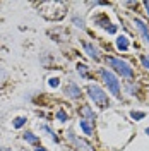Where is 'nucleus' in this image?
Masks as SVG:
<instances>
[{
  "instance_id": "f3484780",
  "label": "nucleus",
  "mask_w": 149,
  "mask_h": 151,
  "mask_svg": "<svg viewBox=\"0 0 149 151\" xmlns=\"http://www.w3.org/2000/svg\"><path fill=\"white\" fill-rule=\"evenodd\" d=\"M5 81H7V72H5V70H4V69L0 67V86L4 84Z\"/></svg>"
},
{
  "instance_id": "20e7f679",
  "label": "nucleus",
  "mask_w": 149,
  "mask_h": 151,
  "mask_svg": "<svg viewBox=\"0 0 149 151\" xmlns=\"http://www.w3.org/2000/svg\"><path fill=\"white\" fill-rule=\"evenodd\" d=\"M100 76H101L103 83L106 84V88L110 89V93L113 96H117V98H120V83H118V79H117V76L110 72V70H106V69H101L100 70Z\"/></svg>"
},
{
  "instance_id": "5701e85b",
  "label": "nucleus",
  "mask_w": 149,
  "mask_h": 151,
  "mask_svg": "<svg viewBox=\"0 0 149 151\" xmlns=\"http://www.w3.org/2000/svg\"><path fill=\"white\" fill-rule=\"evenodd\" d=\"M0 151H12L10 148H0Z\"/></svg>"
},
{
  "instance_id": "aec40b11",
  "label": "nucleus",
  "mask_w": 149,
  "mask_h": 151,
  "mask_svg": "<svg viewBox=\"0 0 149 151\" xmlns=\"http://www.w3.org/2000/svg\"><path fill=\"white\" fill-rule=\"evenodd\" d=\"M48 84L52 86V88H57L58 86V77H53V79H50V83Z\"/></svg>"
},
{
  "instance_id": "b1692460",
  "label": "nucleus",
  "mask_w": 149,
  "mask_h": 151,
  "mask_svg": "<svg viewBox=\"0 0 149 151\" xmlns=\"http://www.w3.org/2000/svg\"><path fill=\"white\" fill-rule=\"evenodd\" d=\"M146 132H148V134H149V129H146Z\"/></svg>"
},
{
  "instance_id": "f8f14e48",
  "label": "nucleus",
  "mask_w": 149,
  "mask_h": 151,
  "mask_svg": "<svg viewBox=\"0 0 149 151\" xmlns=\"http://www.w3.org/2000/svg\"><path fill=\"white\" fill-rule=\"evenodd\" d=\"M79 127H81V129L84 131V134H86V136H91V134H93V127L87 124V120H86V119H81V122H79Z\"/></svg>"
},
{
  "instance_id": "ddd939ff",
  "label": "nucleus",
  "mask_w": 149,
  "mask_h": 151,
  "mask_svg": "<svg viewBox=\"0 0 149 151\" xmlns=\"http://www.w3.org/2000/svg\"><path fill=\"white\" fill-rule=\"evenodd\" d=\"M22 137H24V141L31 142V144H36V142L39 141V139H38V137L34 136V134H33V132H26V134H24Z\"/></svg>"
},
{
  "instance_id": "f03ea898",
  "label": "nucleus",
  "mask_w": 149,
  "mask_h": 151,
  "mask_svg": "<svg viewBox=\"0 0 149 151\" xmlns=\"http://www.w3.org/2000/svg\"><path fill=\"white\" fill-rule=\"evenodd\" d=\"M106 62H108V65L112 67L118 76H122L123 79H130V77H134V69H132L125 60L117 58V57H108Z\"/></svg>"
},
{
  "instance_id": "6e6552de",
  "label": "nucleus",
  "mask_w": 149,
  "mask_h": 151,
  "mask_svg": "<svg viewBox=\"0 0 149 151\" xmlns=\"http://www.w3.org/2000/svg\"><path fill=\"white\" fill-rule=\"evenodd\" d=\"M82 47H84V50H86V53L91 57L93 60H100V50L94 47L93 43H87V41H84Z\"/></svg>"
},
{
  "instance_id": "f257e3e1",
  "label": "nucleus",
  "mask_w": 149,
  "mask_h": 151,
  "mask_svg": "<svg viewBox=\"0 0 149 151\" xmlns=\"http://www.w3.org/2000/svg\"><path fill=\"white\" fill-rule=\"evenodd\" d=\"M39 14L48 21H60L67 14V4L60 0H50V2H41L38 5Z\"/></svg>"
},
{
  "instance_id": "dca6fc26",
  "label": "nucleus",
  "mask_w": 149,
  "mask_h": 151,
  "mask_svg": "<svg viewBox=\"0 0 149 151\" xmlns=\"http://www.w3.org/2000/svg\"><path fill=\"white\" fill-rule=\"evenodd\" d=\"M130 117L132 119H135V120H140V119L146 117V113L144 112H130Z\"/></svg>"
},
{
  "instance_id": "4be33fe9",
  "label": "nucleus",
  "mask_w": 149,
  "mask_h": 151,
  "mask_svg": "<svg viewBox=\"0 0 149 151\" xmlns=\"http://www.w3.org/2000/svg\"><path fill=\"white\" fill-rule=\"evenodd\" d=\"M36 151H47V150H45L43 146H38V148H36Z\"/></svg>"
},
{
  "instance_id": "4468645a",
  "label": "nucleus",
  "mask_w": 149,
  "mask_h": 151,
  "mask_svg": "<svg viewBox=\"0 0 149 151\" xmlns=\"http://www.w3.org/2000/svg\"><path fill=\"white\" fill-rule=\"evenodd\" d=\"M77 72L82 76L84 79L89 77V74H87V65H84V64H77Z\"/></svg>"
},
{
  "instance_id": "a211bd4d",
  "label": "nucleus",
  "mask_w": 149,
  "mask_h": 151,
  "mask_svg": "<svg viewBox=\"0 0 149 151\" xmlns=\"http://www.w3.org/2000/svg\"><path fill=\"white\" fill-rule=\"evenodd\" d=\"M57 119H58L60 122H65V120H67V115H65V112H64V110H60V112L57 113Z\"/></svg>"
},
{
  "instance_id": "412c9836",
  "label": "nucleus",
  "mask_w": 149,
  "mask_h": 151,
  "mask_svg": "<svg viewBox=\"0 0 149 151\" xmlns=\"http://www.w3.org/2000/svg\"><path fill=\"white\" fill-rule=\"evenodd\" d=\"M144 7H146V10H148V16H149V2H144Z\"/></svg>"
},
{
  "instance_id": "7ed1b4c3",
  "label": "nucleus",
  "mask_w": 149,
  "mask_h": 151,
  "mask_svg": "<svg viewBox=\"0 0 149 151\" xmlns=\"http://www.w3.org/2000/svg\"><path fill=\"white\" fill-rule=\"evenodd\" d=\"M87 94H89V98L94 101V105L96 106H100V108H106L108 105H110V101H108V94L103 91L100 86L96 84H89L87 86Z\"/></svg>"
},
{
  "instance_id": "6ab92c4d",
  "label": "nucleus",
  "mask_w": 149,
  "mask_h": 151,
  "mask_svg": "<svg viewBox=\"0 0 149 151\" xmlns=\"http://www.w3.org/2000/svg\"><path fill=\"white\" fill-rule=\"evenodd\" d=\"M140 62L144 64V67H146V69H149V57L148 55H140Z\"/></svg>"
},
{
  "instance_id": "1a4fd4ad",
  "label": "nucleus",
  "mask_w": 149,
  "mask_h": 151,
  "mask_svg": "<svg viewBox=\"0 0 149 151\" xmlns=\"http://www.w3.org/2000/svg\"><path fill=\"white\" fill-rule=\"evenodd\" d=\"M69 137H70V141L74 142L75 146H79V148H84V150H87V151H93V150H91V146H89L87 142H84L82 139H77V137L74 136V132H69Z\"/></svg>"
},
{
  "instance_id": "39448f33",
  "label": "nucleus",
  "mask_w": 149,
  "mask_h": 151,
  "mask_svg": "<svg viewBox=\"0 0 149 151\" xmlns=\"http://www.w3.org/2000/svg\"><path fill=\"white\" fill-rule=\"evenodd\" d=\"M94 22H96L98 26H101V28H105L106 31H108V33H112V35L115 33V31H117V28L110 24V21H108V17H106L105 14H100V16H96V17H94Z\"/></svg>"
},
{
  "instance_id": "0eeeda50",
  "label": "nucleus",
  "mask_w": 149,
  "mask_h": 151,
  "mask_svg": "<svg viewBox=\"0 0 149 151\" xmlns=\"http://www.w3.org/2000/svg\"><path fill=\"white\" fill-rule=\"evenodd\" d=\"M134 24L137 26V29H139V33L142 35V38H144V41L149 45V29H148V26H146V22L144 21H140V19H134Z\"/></svg>"
},
{
  "instance_id": "2eb2a0df",
  "label": "nucleus",
  "mask_w": 149,
  "mask_h": 151,
  "mask_svg": "<svg viewBox=\"0 0 149 151\" xmlns=\"http://www.w3.org/2000/svg\"><path fill=\"white\" fill-rule=\"evenodd\" d=\"M24 124H26V117H16L14 119V127L16 129H21Z\"/></svg>"
},
{
  "instance_id": "423d86ee",
  "label": "nucleus",
  "mask_w": 149,
  "mask_h": 151,
  "mask_svg": "<svg viewBox=\"0 0 149 151\" xmlns=\"http://www.w3.org/2000/svg\"><path fill=\"white\" fill-rule=\"evenodd\" d=\"M65 94L69 96V98H72V100H77V98L81 96V88L75 84V83H67Z\"/></svg>"
},
{
  "instance_id": "9b49d317",
  "label": "nucleus",
  "mask_w": 149,
  "mask_h": 151,
  "mask_svg": "<svg viewBox=\"0 0 149 151\" xmlns=\"http://www.w3.org/2000/svg\"><path fill=\"white\" fill-rule=\"evenodd\" d=\"M79 113H81L82 117H86V119H89V120H94V119H96V113H94L93 110L87 106V105H84L82 108L79 110Z\"/></svg>"
},
{
  "instance_id": "9d476101",
  "label": "nucleus",
  "mask_w": 149,
  "mask_h": 151,
  "mask_svg": "<svg viewBox=\"0 0 149 151\" xmlns=\"http://www.w3.org/2000/svg\"><path fill=\"white\" fill-rule=\"evenodd\" d=\"M117 48H118L120 52H127V50H129V40L125 36H118L117 38Z\"/></svg>"
}]
</instances>
